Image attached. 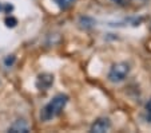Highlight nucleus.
I'll use <instances>...</instances> for the list:
<instances>
[{"instance_id": "obj_1", "label": "nucleus", "mask_w": 151, "mask_h": 133, "mask_svg": "<svg viewBox=\"0 0 151 133\" xmlns=\"http://www.w3.org/2000/svg\"><path fill=\"white\" fill-rule=\"evenodd\" d=\"M67 101H68V97L67 96H64V94H58L56 97H54V98L42 109V112H40V118H42L43 121H50V120H52L54 117L59 116L60 113H62L63 108L66 106Z\"/></svg>"}, {"instance_id": "obj_2", "label": "nucleus", "mask_w": 151, "mask_h": 133, "mask_svg": "<svg viewBox=\"0 0 151 133\" xmlns=\"http://www.w3.org/2000/svg\"><path fill=\"white\" fill-rule=\"evenodd\" d=\"M128 73H130V67H128L127 63H116L111 67V70H110L109 79L111 82L118 84V82L124 81L126 77L128 75Z\"/></svg>"}, {"instance_id": "obj_3", "label": "nucleus", "mask_w": 151, "mask_h": 133, "mask_svg": "<svg viewBox=\"0 0 151 133\" xmlns=\"http://www.w3.org/2000/svg\"><path fill=\"white\" fill-rule=\"evenodd\" d=\"M52 84H54V77L51 74H40L37 77L36 87L40 90H47L52 86Z\"/></svg>"}, {"instance_id": "obj_4", "label": "nucleus", "mask_w": 151, "mask_h": 133, "mask_svg": "<svg viewBox=\"0 0 151 133\" xmlns=\"http://www.w3.org/2000/svg\"><path fill=\"white\" fill-rule=\"evenodd\" d=\"M110 126H111V122H110L109 118H99L94 122V125L91 126V130L96 133H102V132L109 130Z\"/></svg>"}, {"instance_id": "obj_5", "label": "nucleus", "mask_w": 151, "mask_h": 133, "mask_svg": "<svg viewBox=\"0 0 151 133\" xmlns=\"http://www.w3.org/2000/svg\"><path fill=\"white\" fill-rule=\"evenodd\" d=\"M29 128L28 125L26 124V121H23V120H17V121H15L14 124L11 125V126L8 128V132H12V133H16V132H28Z\"/></svg>"}, {"instance_id": "obj_6", "label": "nucleus", "mask_w": 151, "mask_h": 133, "mask_svg": "<svg viewBox=\"0 0 151 133\" xmlns=\"http://www.w3.org/2000/svg\"><path fill=\"white\" fill-rule=\"evenodd\" d=\"M56 3H58V6H59L60 8L66 9V8H68L72 3H74V0H56Z\"/></svg>"}, {"instance_id": "obj_7", "label": "nucleus", "mask_w": 151, "mask_h": 133, "mask_svg": "<svg viewBox=\"0 0 151 133\" xmlns=\"http://www.w3.org/2000/svg\"><path fill=\"white\" fill-rule=\"evenodd\" d=\"M6 24H7V27H15L17 24V20L15 19V17L9 16V17H7L6 19Z\"/></svg>"}, {"instance_id": "obj_8", "label": "nucleus", "mask_w": 151, "mask_h": 133, "mask_svg": "<svg viewBox=\"0 0 151 133\" xmlns=\"http://www.w3.org/2000/svg\"><path fill=\"white\" fill-rule=\"evenodd\" d=\"M146 118H147V121L151 122V101L146 106Z\"/></svg>"}, {"instance_id": "obj_9", "label": "nucleus", "mask_w": 151, "mask_h": 133, "mask_svg": "<svg viewBox=\"0 0 151 133\" xmlns=\"http://www.w3.org/2000/svg\"><path fill=\"white\" fill-rule=\"evenodd\" d=\"M0 9H1V4H0Z\"/></svg>"}]
</instances>
